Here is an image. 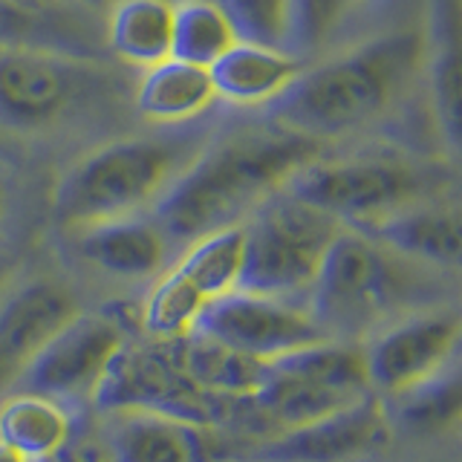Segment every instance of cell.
Returning a JSON list of instances; mask_svg holds the SVG:
<instances>
[{"label": "cell", "mask_w": 462, "mask_h": 462, "mask_svg": "<svg viewBox=\"0 0 462 462\" xmlns=\"http://www.w3.org/2000/svg\"><path fill=\"white\" fill-rule=\"evenodd\" d=\"M318 153L321 139L283 127L228 136L199 151L156 199V226L168 240L182 243L240 226Z\"/></svg>", "instance_id": "6da1fadb"}, {"label": "cell", "mask_w": 462, "mask_h": 462, "mask_svg": "<svg viewBox=\"0 0 462 462\" xmlns=\"http://www.w3.org/2000/svg\"><path fill=\"white\" fill-rule=\"evenodd\" d=\"M422 35L387 32L341 52L315 69H303L272 101V116L283 130L324 139L375 119L422 61Z\"/></svg>", "instance_id": "7a4b0ae2"}, {"label": "cell", "mask_w": 462, "mask_h": 462, "mask_svg": "<svg viewBox=\"0 0 462 462\" xmlns=\"http://www.w3.org/2000/svg\"><path fill=\"white\" fill-rule=\"evenodd\" d=\"M199 151L191 136L110 142L64 173L55 188V217L69 228L134 217L162 197Z\"/></svg>", "instance_id": "3957f363"}, {"label": "cell", "mask_w": 462, "mask_h": 462, "mask_svg": "<svg viewBox=\"0 0 462 462\" xmlns=\"http://www.w3.org/2000/svg\"><path fill=\"white\" fill-rule=\"evenodd\" d=\"M367 393L373 390L361 346L324 338L266 361L263 382L245 402L272 425L289 430L350 408Z\"/></svg>", "instance_id": "277c9868"}, {"label": "cell", "mask_w": 462, "mask_h": 462, "mask_svg": "<svg viewBox=\"0 0 462 462\" xmlns=\"http://www.w3.org/2000/svg\"><path fill=\"white\" fill-rule=\"evenodd\" d=\"M243 231L245 245L237 289L289 298L310 292L327 245L341 231V223L283 194L281 199L269 197Z\"/></svg>", "instance_id": "5b68a950"}, {"label": "cell", "mask_w": 462, "mask_h": 462, "mask_svg": "<svg viewBox=\"0 0 462 462\" xmlns=\"http://www.w3.org/2000/svg\"><path fill=\"white\" fill-rule=\"evenodd\" d=\"M310 292V312L327 338L358 336L404 298V278L384 245L356 228H341L327 245Z\"/></svg>", "instance_id": "8992f818"}, {"label": "cell", "mask_w": 462, "mask_h": 462, "mask_svg": "<svg viewBox=\"0 0 462 462\" xmlns=\"http://www.w3.org/2000/svg\"><path fill=\"white\" fill-rule=\"evenodd\" d=\"M425 173L387 156H356L341 162H310L283 185L289 197L350 228L393 214L422 199Z\"/></svg>", "instance_id": "52a82bcc"}, {"label": "cell", "mask_w": 462, "mask_h": 462, "mask_svg": "<svg viewBox=\"0 0 462 462\" xmlns=\"http://www.w3.org/2000/svg\"><path fill=\"white\" fill-rule=\"evenodd\" d=\"M96 404L105 411H153L180 416L197 425H211L217 399L188 379L180 361V341L125 344L98 382Z\"/></svg>", "instance_id": "ba28073f"}, {"label": "cell", "mask_w": 462, "mask_h": 462, "mask_svg": "<svg viewBox=\"0 0 462 462\" xmlns=\"http://www.w3.org/2000/svg\"><path fill=\"white\" fill-rule=\"evenodd\" d=\"M194 332L257 361H272L327 338L310 310H300L286 298L254 295L243 289L208 300Z\"/></svg>", "instance_id": "9c48e42d"}, {"label": "cell", "mask_w": 462, "mask_h": 462, "mask_svg": "<svg viewBox=\"0 0 462 462\" xmlns=\"http://www.w3.org/2000/svg\"><path fill=\"white\" fill-rule=\"evenodd\" d=\"M127 344V324L119 312H79L26 367L21 382L29 393L76 399L96 393L110 361Z\"/></svg>", "instance_id": "30bf717a"}, {"label": "cell", "mask_w": 462, "mask_h": 462, "mask_svg": "<svg viewBox=\"0 0 462 462\" xmlns=\"http://www.w3.org/2000/svg\"><path fill=\"white\" fill-rule=\"evenodd\" d=\"M393 437V416L384 402L367 393L310 425L281 430L257 448V462H365L384 451Z\"/></svg>", "instance_id": "8fae6325"}, {"label": "cell", "mask_w": 462, "mask_h": 462, "mask_svg": "<svg viewBox=\"0 0 462 462\" xmlns=\"http://www.w3.org/2000/svg\"><path fill=\"white\" fill-rule=\"evenodd\" d=\"M459 318L454 312H419L387 327L365 353L370 390L404 393L433 379L457 356Z\"/></svg>", "instance_id": "7c38bea8"}, {"label": "cell", "mask_w": 462, "mask_h": 462, "mask_svg": "<svg viewBox=\"0 0 462 462\" xmlns=\"http://www.w3.org/2000/svg\"><path fill=\"white\" fill-rule=\"evenodd\" d=\"M84 84L79 61L47 50L0 52V125L14 130L47 127Z\"/></svg>", "instance_id": "4fadbf2b"}, {"label": "cell", "mask_w": 462, "mask_h": 462, "mask_svg": "<svg viewBox=\"0 0 462 462\" xmlns=\"http://www.w3.org/2000/svg\"><path fill=\"white\" fill-rule=\"evenodd\" d=\"M76 315V298L55 281H32L12 292L0 307V390L21 382L38 353Z\"/></svg>", "instance_id": "5bb4252c"}, {"label": "cell", "mask_w": 462, "mask_h": 462, "mask_svg": "<svg viewBox=\"0 0 462 462\" xmlns=\"http://www.w3.org/2000/svg\"><path fill=\"white\" fill-rule=\"evenodd\" d=\"M110 462H217L211 425L153 411H116L107 425Z\"/></svg>", "instance_id": "9a60e30c"}, {"label": "cell", "mask_w": 462, "mask_h": 462, "mask_svg": "<svg viewBox=\"0 0 462 462\" xmlns=\"http://www.w3.org/2000/svg\"><path fill=\"white\" fill-rule=\"evenodd\" d=\"M303 72L300 55L286 47L237 41L208 67L214 96L231 105L274 101Z\"/></svg>", "instance_id": "2e32d148"}, {"label": "cell", "mask_w": 462, "mask_h": 462, "mask_svg": "<svg viewBox=\"0 0 462 462\" xmlns=\"http://www.w3.org/2000/svg\"><path fill=\"white\" fill-rule=\"evenodd\" d=\"M365 237L375 240L393 254L422 260L433 266L454 269L459 263L462 235H459V217L454 208L428 206V202H413L393 214L373 220L367 226H358Z\"/></svg>", "instance_id": "e0dca14e"}, {"label": "cell", "mask_w": 462, "mask_h": 462, "mask_svg": "<svg viewBox=\"0 0 462 462\" xmlns=\"http://www.w3.org/2000/svg\"><path fill=\"white\" fill-rule=\"evenodd\" d=\"M81 254L101 272L139 281L159 272L168 254V237L156 223L139 217H116L81 228Z\"/></svg>", "instance_id": "ac0fdd59"}, {"label": "cell", "mask_w": 462, "mask_h": 462, "mask_svg": "<svg viewBox=\"0 0 462 462\" xmlns=\"http://www.w3.org/2000/svg\"><path fill=\"white\" fill-rule=\"evenodd\" d=\"M214 87L206 67L185 64L180 58H165L139 81L136 107L144 119L159 125L191 122L214 105Z\"/></svg>", "instance_id": "d6986e66"}, {"label": "cell", "mask_w": 462, "mask_h": 462, "mask_svg": "<svg viewBox=\"0 0 462 462\" xmlns=\"http://www.w3.org/2000/svg\"><path fill=\"white\" fill-rule=\"evenodd\" d=\"M0 442L32 462L47 459L72 445V416L61 399L26 390L0 408Z\"/></svg>", "instance_id": "ffe728a7"}, {"label": "cell", "mask_w": 462, "mask_h": 462, "mask_svg": "<svg viewBox=\"0 0 462 462\" xmlns=\"http://www.w3.org/2000/svg\"><path fill=\"white\" fill-rule=\"evenodd\" d=\"M180 361L202 393L214 399H252L266 375V361H257L252 356H243L217 344L211 338H202L197 332L180 338Z\"/></svg>", "instance_id": "44dd1931"}, {"label": "cell", "mask_w": 462, "mask_h": 462, "mask_svg": "<svg viewBox=\"0 0 462 462\" xmlns=\"http://www.w3.org/2000/svg\"><path fill=\"white\" fill-rule=\"evenodd\" d=\"M173 4L171 0H119L110 14V47L136 67L171 58Z\"/></svg>", "instance_id": "7402d4cb"}, {"label": "cell", "mask_w": 462, "mask_h": 462, "mask_svg": "<svg viewBox=\"0 0 462 462\" xmlns=\"http://www.w3.org/2000/svg\"><path fill=\"white\" fill-rule=\"evenodd\" d=\"M240 35L217 0H180L173 4L171 58L185 64L211 67Z\"/></svg>", "instance_id": "603a6c76"}, {"label": "cell", "mask_w": 462, "mask_h": 462, "mask_svg": "<svg viewBox=\"0 0 462 462\" xmlns=\"http://www.w3.org/2000/svg\"><path fill=\"white\" fill-rule=\"evenodd\" d=\"M243 245H245L243 226L211 231V235H202L194 243H188L185 257L173 269L185 274L206 295V300H214L237 289L240 269H243Z\"/></svg>", "instance_id": "cb8c5ba5"}, {"label": "cell", "mask_w": 462, "mask_h": 462, "mask_svg": "<svg viewBox=\"0 0 462 462\" xmlns=\"http://www.w3.org/2000/svg\"><path fill=\"white\" fill-rule=\"evenodd\" d=\"M206 303V295L185 274L171 269L144 298L139 310V327L151 341H180L194 332Z\"/></svg>", "instance_id": "d4e9b609"}, {"label": "cell", "mask_w": 462, "mask_h": 462, "mask_svg": "<svg viewBox=\"0 0 462 462\" xmlns=\"http://www.w3.org/2000/svg\"><path fill=\"white\" fill-rule=\"evenodd\" d=\"M396 399H399V411H396L399 425L419 433H437L451 428L459 419V408H462L459 373L454 367V361L433 375V379L404 390Z\"/></svg>", "instance_id": "484cf974"}, {"label": "cell", "mask_w": 462, "mask_h": 462, "mask_svg": "<svg viewBox=\"0 0 462 462\" xmlns=\"http://www.w3.org/2000/svg\"><path fill=\"white\" fill-rule=\"evenodd\" d=\"M365 0H289V38L292 52L315 50L336 32V26Z\"/></svg>", "instance_id": "4316f807"}, {"label": "cell", "mask_w": 462, "mask_h": 462, "mask_svg": "<svg viewBox=\"0 0 462 462\" xmlns=\"http://www.w3.org/2000/svg\"><path fill=\"white\" fill-rule=\"evenodd\" d=\"M240 41L283 47L289 38V0H217Z\"/></svg>", "instance_id": "83f0119b"}, {"label": "cell", "mask_w": 462, "mask_h": 462, "mask_svg": "<svg viewBox=\"0 0 462 462\" xmlns=\"http://www.w3.org/2000/svg\"><path fill=\"white\" fill-rule=\"evenodd\" d=\"M433 101H437V116L445 127V136L457 148L459 142V64H457V43L437 50L433 58Z\"/></svg>", "instance_id": "f1b7e54d"}, {"label": "cell", "mask_w": 462, "mask_h": 462, "mask_svg": "<svg viewBox=\"0 0 462 462\" xmlns=\"http://www.w3.org/2000/svg\"><path fill=\"white\" fill-rule=\"evenodd\" d=\"M0 4H6V6H14V9H21L26 14H38V12H47L55 6V0H0Z\"/></svg>", "instance_id": "f546056e"}, {"label": "cell", "mask_w": 462, "mask_h": 462, "mask_svg": "<svg viewBox=\"0 0 462 462\" xmlns=\"http://www.w3.org/2000/svg\"><path fill=\"white\" fill-rule=\"evenodd\" d=\"M38 462H84V459H81V451L76 445H67L64 451H58V454H52L47 459H38Z\"/></svg>", "instance_id": "4dcf8cb0"}, {"label": "cell", "mask_w": 462, "mask_h": 462, "mask_svg": "<svg viewBox=\"0 0 462 462\" xmlns=\"http://www.w3.org/2000/svg\"><path fill=\"white\" fill-rule=\"evenodd\" d=\"M0 462H32V459H26L23 454H18L6 442H0Z\"/></svg>", "instance_id": "1f68e13d"}, {"label": "cell", "mask_w": 462, "mask_h": 462, "mask_svg": "<svg viewBox=\"0 0 462 462\" xmlns=\"http://www.w3.org/2000/svg\"><path fill=\"white\" fill-rule=\"evenodd\" d=\"M81 459L84 462H110V457L105 454V448H87V451H81Z\"/></svg>", "instance_id": "d6a6232c"}, {"label": "cell", "mask_w": 462, "mask_h": 462, "mask_svg": "<svg viewBox=\"0 0 462 462\" xmlns=\"http://www.w3.org/2000/svg\"><path fill=\"white\" fill-rule=\"evenodd\" d=\"M84 4H90V6H105V4H110V0H84Z\"/></svg>", "instance_id": "836d02e7"}, {"label": "cell", "mask_w": 462, "mask_h": 462, "mask_svg": "<svg viewBox=\"0 0 462 462\" xmlns=\"http://www.w3.org/2000/svg\"><path fill=\"white\" fill-rule=\"evenodd\" d=\"M0 217H4V185H0Z\"/></svg>", "instance_id": "e575fe53"}, {"label": "cell", "mask_w": 462, "mask_h": 462, "mask_svg": "<svg viewBox=\"0 0 462 462\" xmlns=\"http://www.w3.org/2000/svg\"><path fill=\"white\" fill-rule=\"evenodd\" d=\"M171 4H180V0H171Z\"/></svg>", "instance_id": "d590c367"}]
</instances>
